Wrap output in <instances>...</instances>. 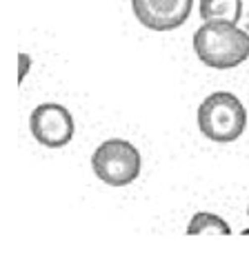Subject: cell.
I'll use <instances>...</instances> for the list:
<instances>
[{
	"instance_id": "obj_3",
	"label": "cell",
	"mask_w": 249,
	"mask_h": 253,
	"mask_svg": "<svg viewBox=\"0 0 249 253\" xmlns=\"http://www.w3.org/2000/svg\"><path fill=\"white\" fill-rule=\"evenodd\" d=\"M92 169L109 187H127L140 175L143 158L129 140L109 138L94 151Z\"/></svg>"
},
{
	"instance_id": "obj_2",
	"label": "cell",
	"mask_w": 249,
	"mask_h": 253,
	"mask_svg": "<svg viewBox=\"0 0 249 253\" xmlns=\"http://www.w3.org/2000/svg\"><path fill=\"white\" fill-rule=\"evenodd\" d=\"M198 129L207 140L234 142L247 126V109L238 96L229 91H214L198 107Z\"/></svg>"
},
{
	"instance_id": "obj_8",
	"label": "cell",
	"mask_w": 249,
	"mask_h": 253,
	"mask_svg": "<svg viewBox=\"0 0 249 253\" xmlns=\"http://www.w3.org/2000/svg\"><path fill=\"white\" fill-rule=\"evenodd\" d=\"M18 62H20V76H18V84L25 80V76H27V71H29V65H31V58L27 56V53H20L18 56Z\"/></svg>"
},
{
	"instance_id": "obj_1",
	"label": "cell",
	"mask_w": 249,
	"mask_h": 253,
	"mask_svg": "<svg viewBox=\"0 0 249 253\" xmlns=\"http://www.w3.org/2000/svg\"><path fill=\"white\" fill-rule=\"evenodd\" d=\"M194 51L211 69H234L249 58V31L232 20H205L194 34Z\"/></svg>"
},
{
	"instance_id": "obj_6",
	"label": "cell",
	"mask_w": 249,
	"mask_h": 253,
	"mask_svg": "<svg viewBox=\"0 0 249 253\" xmlns=\"http://www.w3.org/2000/svg\"><path fill=\"white\" fill-rule=\"evenodd\" d=\"M202 20H232L243 18V0H200L198 7Z\"/></svg>"
},
{
	"instance_id": "obj_7",
	"label": "cell",
	"mask_w": 249,
	"mask_h": 253,
	"mask_svg": "<svg viewBox=\"0 0 249 253\" xmlns=\"http://www.w3.org/2000/svg\"><path fill=\"white\" fill-rule=\"evenodd\" d=\"M187 236H232V227L220 215L200 211L189 220Z\"/></svg>"
},
{
	"instance_id": "obj_4",
	"label": "cell",
	"mask_w": 249,
	"mask_h": 253,
	"mask_svg": "<svg viewBox=\"0 0 249 253\" xmlns=\"http://www.w3.org/2000/svg\"><path fill=\"white\" fill-rule=\"evenodd\" d=\"M29 131L43 147L60 149L71 142L76 133L74 116L67 107L56 102L38 105L29 116Z\"/></svg>"
},
{
	"instance_id": "obj_9",
	"label": "cell",
	"mask_w": 249,
	"mask_h": 253,
	"mask_svg": "<svg viewBox=\"0 0 249 253\" xmlns=\"http://www.w3.org/2000/svg\"><path fill=\"white\" fill-rule=\"evenodd\" d=\"M247 215H249V207H247Z\"/></svg>"
},
{
	"instance_id": "obj_5",
	"label": "cell",
	"mask_w": 249,
	"mask_h": 253,
	"mask_svg": "<svg viewBox=\"0 0 249 253\" xmlns=\"http://www.w3.org/2000/svg\"><path fill=\"white\" fill-rule=\"evenodd\" d=\"M131 9L145 29L171 31L189 20L194 0H131Z\"/></svg>"
}]
</instances>
